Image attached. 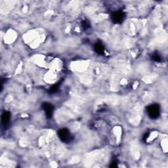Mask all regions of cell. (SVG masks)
I'll return each instance as SVG.
<instances>
[{"mask_svg": "<svg viewBox=\"0 0 168 168\" xmlns=\"http://www.w3.org/2000/svg\"><path fill=\"white\" fill-rule=\"evenodd\" d=\"M58 86H57V85H55V86H53L51 87L50 90V93H53L57 92V91H58Z\"/></svg>", "mask_w": 168, "mask_h": 168, "instance_id": "cell-7", "label": "cell"}, {"mask_svg": "<svg viewBox=\"0 0 168 168\" xmlns=\"http://www.w3.org/2000/svg\"><path fill=\"white\" fill-rule=\"evenodd\" d=\"M42 107H43V109L44 110L47 117L51 118L52 113H53V106L48 103H45L42 105Z\"/></svg>", "mask_w": 168, "mask_h": 168, "instance_id": "cell-4", "label": "cell"}, {"mask_svg": "<svg viewBox=\"0 0 168 168\" xmlns=\"http://www.w3.org/2000/svg\"><path fill=\"white\" fill-rule=\"evenodd\" d=\"M10 120V116L8 112H4L2 116V123L5 128L8 127Z\"/></svg>", "mask_w": 168, "mask_h": 168, "instance_id": "cell-5", "label": "cell"}, {"mask_svg": "<svg viewBox=\"0 0 168 168\" xmlns=\"http://www.w3.org/2000/svg\"><path fill=\"white\" fill-rule=\"evenodd\" d=\"M82 26L84 29L88 28L89 27V24L88 22H87V21H83V22H82Z\"/></svg>", "mask_w": 168, "mask_h": 168, "instance_id": "cell-9", "label": "cell"}, {"mask_svg": "<svg viewBox=\"0 0 168 168\" xmlns=\"http://www.w3.org/2000/svg\"><path fill=\"white\" fill-rule=\"evenodd\" d=\"M147 112L150 118L156 119L160 116V106L158 104H152L147 108Z\"/></svg>", "mask_w": 168, "mask_h": 168, "instance_id": "cell-1", "label": "cell"}, {"mask_svg": "<svg viewBox=\"0 0 168 168\" xmlns=\"http://www.w3.org/2000/svg\"><path fill=\"white\" fill-rule=\"evenodd\" d=\"M58 135L59 138H60L62 142H68L72 139L69 130H68L67 129H62L61 130H59Z\"/></svg>", "mask_w": 168, "mask_h": 168, "instance_id": "cell-2", "label": "cell"}, {"mask_svg": "<svg viewBox=\"0 0 168 168\" xmlns=\"http://www.w3.org/2000/svg\"><path fill=\"white\" fill-rule=\"evenodd\" d=\"M152 58H153V60H154L155 61H157V62H160L161 61H162V58H161L160 56L158 54L154 55L152 56Z\"/></svg>", "mask_w": 168, "mask_h": 168, "instance_id": "cell-8", "label": "cell"}, {"mask_svg": "<svg viewBox=\"0 0 168 168\" xmlns=\"http://www.w3.org/2000/svg\"><path fill=\"white\" fill-rule=\"evenodd\" d=\"M94 50H95V51L97 52L98 54L103 55L104 53V49L102 44L98 43V44H96L95 45H94Z\"/></svg>", "mask_w": 168, "mask_h": 168, "instance_id": "cell-6", "label": "cell"}, {"mask_svg": "<svg viewBox=\"0 0 168 168\" xmlns=\"http://www.w3.org/2000/svg\"><path fill=\"white\" fill-rule=\"evenodd\" d=\"M124 16V13L122 10H118V11L115 12L112 15V19L115 23H120L123 21Z\"/></svg>", "mask_w": 168, "mask_h": 168, "instance_id": "cell-3", "label": "cell"}]
</instances>
